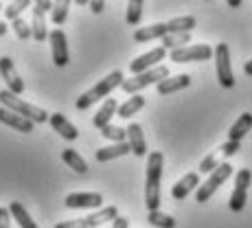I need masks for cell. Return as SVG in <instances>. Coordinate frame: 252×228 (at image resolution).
<instances>
[{"label": "cell", "instance_id": "f6af8a7d", "mask_svg": "<svg viewBox=\"0 0 252 228\" xmlns=\"http://www.w3.org/2000/svg\"><path fill=\"white\" fill-rule=\"evenodd\" d=\"M75 2H77V4H79V7H84V4H88V2H90V0H75Z\"/></svg>", "mask_w": 252, "mask_h": 228}, {"label": "cell", "instance_id": "8d00e7d4", "mask_svg": "<svg viewBox=\"0 0 252 228\" xmlns=\"http://www.w3.org/2000/svg\"><path fill=\"white\" fill-rule=\"evenodd\" d=\"M239 149H241V143H239V140H226V143L220 147V152L224 154L226 158H228V156H235Z\"/></svg>", "mask_w": 252, "mask_h": 228}, {"label": "cell", "instance_id": "9c48e42d", "mask_svg": "<svg viewBox=\"0 0 252 228\" xmlns=\"http://www.w3.org/2000/svg\"><path fill=\"white\" fill-rule=\"evenodd\" d=\"M48 40H51L53 64H55L57 68H64V66H68L70 55H68V40H66V33L62 31V29H53L51 35H48Z\"/></svg>", "mask_w": 252, "mask_h": 228}, {"label": "cell", "instance_id": "f546056e", "mask_svg": "<svg viewBox=\"0 0 252 228\" xmlns=\"http://www.w3.org/2000/svg\"><path fill=\"white\" fill-rule=\"evenodd\" d=\"M147 222L156 228H176V220L167 213H160V211H149L147 213Z\"/></svg>", "mask_w": 252, "mask_h": 228}, {"label": "cell", "instance_id": "ffe728a7", "mask_svg": "<svg viewBox=\"0 0 252 228\" xmlns=\"http://www.w3.org/2000/svg\"><path fill=\"white\" fill-rule=\"evenodd\" d=\"M31 33H33V40L35 42H44L51 33H48V27H46V13L42 9H33L31 13Z\"/></svg>", "mask_w": 252, "mask_h": 228}, {"label": "cell", "instance_id": "4dcf8cb0", "mask_svg": "<svg viewBox=\"0 0 252 228\" xmlns=\"http://www.w3.org/2000/svg\"><path fill=\"white\" fill-rule=\"evenodd\" d=\"M143 2L145 0H129L127 2V13H125V22L129 27H136L143 18Z\"/></svg>", "mask_w": 252, "mask_h": 228}, {"label": "cell", "instance_id": "e0dca14e", "mask_svg": "<svg viewBox=\"0 0 252 228\" xmlns=\"http://www.w3.org/2000/svg\"><path fill=\"white\" fill-rule=\"evenodd\" d=\"M197 187H200V173L191 171V173H187V176H184L178 184H173L171 197L173 200H184V197H187L189 193H191L193 189H197Z\"/></svg>", "mask_w": 252, "mask_h": 228}, {"label": "cell", "instance_id": "f35d334b", "mask_svg": "<svg viewBox=\"0 0 252 228\" xmlns=\"http://www.w3.org/2000/svg\"><path fill=\"white\" fill-rule=\"evenodd\" d=\"M31 2H35V7H37V9H42L44 13L53 9V0H31Z\"/></svg>", "mask_w": 252, "mask_h": 228}, {"label": "cell", "instance_id": "d6986e66", "mask_svg": "<svg viewBox=\"0 0 252 228\" xmlns=\"http://www.w3.org/2000/svg\"><path fill=\"white\" fill-rule=\"evenodd\" d=\"M191 86V77L189 75H176V77H167V79H162L160 84L156 86L158 95H171V92H178V90H184Z\"/></svg>", "mask_w": 252, "mask_h": 228}, {"label": "cell", "instance_id": "8fae6325", "mask_svg": "<svg viewBox=\"0 0 252 228\" xmlns=\"http://www.w3.org/2000/svg\"><path fill=\"white\" fill-rule=\"evenodd\" d=\"M0 77L7 84V90H11L13 95H22L24 92V81L20 77V72L16 70L11 57H0Z\"/></svg>", "mask_w": 252, "mask_h": 228}, {"label": "cell", "instance_id": "5bb4252c", "mask_svg": "<svg viewBox=\"0 0 252 228\" xmlns=\"http://www.w3.org/2000/svg\"><path fill=\"white\" fill-rule=\"evenodd\" d=\"M48 123H51V128L55 130L62 138H66V140H77L79 138V130H77L62 112H53L51 119H48Z\"/></svg>", "mask_w": 252, "mask_h": 228}, {"label": "cell", "instance_id": "74e56055", "mask_svg": "<svg viewBox=\"0 0 252 228\" xmlns=\"http://www.w3.org/2000/svg\"><path fill=\"white\" fill-rule=\"evenodd\" d=\"M9 217H11L9 208L0 206V228H11V226H9Z\"/></svg>", "mask_w": 252, "mask_h": 228}, {"label": "cell", "instance_id": "bcb514c9", "mask_svg": "<svg viewBox=\"0 0 252 228\" xmlns=\"http://www.w3.org/2000/svg\"><path fill=\"white\" fill-rule=\"evenodd\" d=\"M0 11H2V7H0Z\"/></svg>", "mask_w": 252, "mask_h": 228}, {"label": "cell", "instance_id": "7bdbcfd3", "mask_svg": "<svg viewBox=\"0 0 252 228\" xmlns=\"http://www.w3.org/2000/svg\"><path fill=\"white\" fill-rule=\"evenodd\" d=\"M244 72H246L248 77H252V60H250V62H246V64H244Z\"/></svg>", "mask_w": 252, "mask_h": 228}, {"label": "cell", "instance_id": "484cf974", "mask_svg": "<svg viewBox=\"0 0 252 228\" xmlns=\"http://www.w3.org/2000/svg\"><path fill=\"white\" fill-rule=\"evenodd\" d=\"M62 160H64L72 171H77V173H86V171H88V163H86V160L81 158L75 149H64V152H62Z\"/></svg>", "mask_w": 252, "mask_h": 228}, {"label": "cell", "instance_id": "d590c367", "mask_svg": "<svg viewBox=\"0 0 252 228\" xmlns=\"http://www.w3.org/2000/svg\"><path fill=\"white\" fill-rule=\"evenodd\" d=\"M252 182V171L250 169H241L235 178V187H241V189H248Z\"/></svg>", "mask_w": 252, "mask_h": 228}, {"label": "cell", "instance_id": "277c9868", "mask_svg": "<svg viewBox=\"0 0 252 228\" xmlns=\"http://www.w3.org/2000/svg\"><path fill=\"white\" fill-rule=\"evenodd\" d=\"M167 77H169V68L158 64L156 68L145 70V72H140V75H132V79H125L123 84H121V88L127 92V95H138L143 88H147V86H152V84L158 86L162 79H167Z\"/></svg>", "mask_w": 252, "mask_h": 228}, {"label": "cell", "instance_id": "e575fe53", "mask_svg": "<svg viewBox=\"0 0 252 228\" xmlns=\"http://www.w3.org/2000/svg\"><path fill=\"white\" fill-rule=\"evenodd\" d=\"M220 158H217V154H208L206 158H202L200 163V173H213L217 167H220Z\"/></svg>", "mask_w": 252, "mask_h": 228}, {"label": "cell", "instance_id": "7402d4cb", "mask_svg": "<svg viewBox=\"0 0 252 228\" xmlns=\"http://www.w3.org/2000/svg\"><path fill=\"white\" fill-rule=\"evenodd\" d=\"M250 130H252V114L244 112L235 123H232V128L228 130V140H239L241 143V138H244Z\"/></svg>", "mask_w": 252, "mask_h": 228}, {"label": "cell", "instance_id": "f1b7e54d", "mask_svg": "<svg viewBox=\"0 0 252 228\" xmlns=\"http://www.w3.org/2000/svg\"><path fill=\"white\" fill-rule=\"evenodd\" d=\"M246 202H248V189L235 187V191L230 193V200H228L230 211L232 213H241L246 208Z\"/></svg>", "mask_w": 252, "mask_h": 228}, {"label": "cell", "instance_id": "5b68a950", "mask_svg": "<svg viewBox=\"0 0 252 228\" xmlns=\"http://www.w3.org/2000/svg\"><path fill=\"white\" fill-rule=\"evenodd\" d=\"M232 176V164L230 163H221L220 167L215 169L213 173H208V180L204 184H200L195 191V202H200V204H204L213 197V193L217 191V189L221 187L228 178Z\"/></svg>", "mask_w": 252, "mask_h": 228}, {"label": "cell", "instance_id": "1f68e13d", "mask_svg": "<svg viewBox=\"0 0 252 228\" xmlns=\"http://www.w3.org/2000/svg\"><path fill=\"white\" fill-rule=\"evenodd\" d=\"M29 4H31V0H11V2H9V7L2 9L4 18H7V20H11V22L18 20V18H20L22 13L29 9Z\"/></svg>", "mask_w": 252, "mask_h": 228}, {"label": "cell", "instance_id": "603a6c76", "mask_svg": "<svg viewBox=\"0 0 252 228\" xmlns=\"http://www.w3.org/2000/svg\"><path fill=\"white\" fill-rule=\"evenodd\" d=\"M9 213H11V217L18 222L20 228H40L33 222V217L29 215V211L24 208L22 202H11V204H9Z\"/></svg>", "mask_w": 252, "mask_h": 228}, {"label": "cell", "instance_id": "4316f807", "mask_svg": "<svg viewBox=\"0 0 252 228\" xmlns=\"http://www.w3.org/2000/svg\"><path fill=\"white\" fill-rule=\"evenodd\" d=\"M191 44V33H167L162 37V48L167 51H176V48H182Z\"/></svg>", "mask_w": 252, "mask_h": 228}, {"label": "cell", "instance_id": "7a4b0ae2", "mask_svg": "<svg viewBox=\"0 0 252 228\" xmlns=\"http://www.w3.org/2000/svg\"><path fill=\"white\" fill-rule=\"evenodd\" d=\"M125 81V77H123V72L121 70H114V72H110L105 79H99V84L96 86H92V88L88 92H84V95L77 99V110H88L92 108V105L96 103L99 99H103V97H108L110 92H112L116 86H121Z\"/></svg>", "mask_w": 252, "mask_h": 228}, {"label": "cell", "instance_id": "ee69618b", "mask_svg": "<svg viewBox=\"0 0 252 228\" xmlns=\"http://www.w3.org/2000/svg\"><path fill=\"white\" fill-rule=\"evenodd\" d=\"M7 29H9V27H7V24H4V22H0V37H2V35H4V33H7Z\"/></svg>", "mask_w": 252, "mask_h": 228}, {"label": "cell", "instance_id": "cb8c5ba5", "mask_svg": "<svg viewBox=\"0 0 252 228\" xmlns=\"http://www.w3.org/2000/svg\"><path fill=\"white\" fill-rule=\"evenodd\" d=\"M143 108H145V97L143 95H134V97H129L125 103L119 105V116L121 119H132V116L136 114L138 110H143Z\"/></svg>", "mask_w": 252, "mask_h": 228}, {"label": "cell", "instance_id": "ac0fdd59", "mask_svg": "<svg viewBox=\"0 0 252 228\" xmlns=\"http://www.w3.org/2000/svg\"><path fill=\"white\" fill-rule=\"evenodd\" d=\"M119 112V103H116V99H105L103 105L99 108V112L94 114V119H92V125H94L96 130H103L105 125H110V121H112V116Z\"/></svg>", "mask_w": 252, "mask_h": 228}, {"label": "cell", "instance_id": "ab89813d", "mask_svg": "<svg viewBox=\"0 0 252 228\" xmlns=\"http://www.w3.org/2000/svg\"><path fill=\"white\" fill-rule=\"evenodd\" d=\"M90 9H92V13H101L105 9V0H90Z\"/></svg>", "mask_w": 252, "mask_h": 228}, {"label": "cell", "instance_id": "52a82bcc", "mask_svg": "<svg viewBox=\"0 0 252 228\" xmlns=\"http://www.w3.org/2000/svg\"><path fill=\"white\" fill-rule=\"evenodd\" d=\"M215 70H217V81L221 88H232L235 86V75H232V66H230V51L228 44H217L215 46Z\"/></svg>", "mask_w": 252, "mask_h": 228}, {"label": "cell", "instance_id": "ba28073f", "mask_svg": "<svg viewBox=\"0 0 252 228\" xmlns=\"http://www.w3.org/2000/svg\"><path fill=\"white\" fill-rule=\"evenodd\" d=\"M213 48L208 44H191V46H182L171 51V62L176 64H187V62H206L213 57Z\"/></svg>", "mask_w": 252, "mask_h": 228}, {"label": "cell", "instance_id": "8992f818", "mask_svg": "<svg viewBox=\"0 0 252 228\" xmlns=\"http://www.w3.org/2000/svg\"><path fill=\"white\" fill-rule=\"evenodd\" d=\"M119 217L116 206H103L101 211L92 213L88 217H81V220H68V222H60L55 224V228H99L108 222H114Z\"/></svg>", "mask_w": 252, "mask_h": 228}, {"label": "cell", "instance_id": "836d02e7", "mask_svg": "<svg viewBox=\"0 0 252 228\" xmlns=\"http://www.w3.org/2000/svg\"><path fill=\"white\" fill-rule=\"evenodd\" d=\"M11 29L16 31V35L20 37V40H29V37H33V33H31V24H29L27 20H22V18L13 20V22H11Z\"/></svg>", "mask_w": 252, "mask_h": 228}, {"label": "cell", "instance_id": "2e32d148", "mask_svg": "<svg viewBox=\"0 0 252 228\" xmlns=\"http://www.w3.org/2000/svg\"><path fill=\"white\" fill-rule=\"evenodd\" d=\"M127 145L136 156L143 158L147 154V140H145V134H143V128L138 123H129L127 128Z\"/></svg>", "mask_w": 252, "mask_h": 228}, {"label": "cell", "instance_id": "6da1fadb", "mask_svg": "<svg viewBox=\"0 0 252 228\" xmlns=\"http://www.w3.org/2000/svg\"><path fill=\"white\" fill-rule=\"evenodd\" d=\"M162 152H152L145 171V204L147 211H160V180H162Z\"/></svg>", "mask_w": 252, "mask_h": 228}, {"label": "cell", "instance_id": "60d3db41", "mask_svg": "<svg viewBox=\"0 0 252 228\" xmlns=\"http://www.w3.org/2000/svg\"><path fill=\"white\" fill-rule=\"evenodd\" d=\"M112 228H129V220L127 217H116V220L112 222Z\"/></svg>", "mask_w": 252, "mask_h": 228}, {"label": "cell", "instance_id": "d6a6232c", "mask_svg": "<svg viewBox=\"0 0 252 228\" xmlns=\"http://www.w3.org/2000/svg\"><path fill=\"white\" fill-rule=\"evenodd\" d=\"M101 136L108 138V140H114V143H127V130L116 128V125L110 123L101 130Z\"/></svg>", "mask_w": 252, "mask_h": 228}, {"label": "cell", "instance_id": "83f0119b", "mask_svg": "<svg viewBox=\"0 0 252 228\" xmlns=\"http://www.w3.org/2000/svg\"><path fill=\"white\" fill-rule=\"evenodd\" d=\"M70 2L72 0H53V9H51V20L53 24L62 27L68 18V9H70Z\"/></svg>", "mask_w": 252, "mask_h": 228}, {"label": "cell", "instance_id": "30bf717a", "mask_svg": "<svg viewBox=\"0 0 252 228\" xmlns=\"http://www.w3.org/2000/svg\"><path fill=\"white\" fill-rule=\"evenodd\" d=\"M164 57H167V48L156 46L149 53H145V55H140V57H136V60L129 62V70H132V75H140V72H145V70L156 68L158 62H162Z\"/></svg>", "mask_w": 252, "mask_h": 228}, {"label": "cell", "instance_id": "44dd1931", "mask_svg": "<svg viewBox=\"0 0 252 228\" xmlns=\"http://www.w3.org/2000/svg\"><path fill=\"white\" fill-rule=\"evenodd\" d=\"M132 152L127 143H114V145H108V147H99L96 152V160L99 163H110L114 158H121V156H127Z\"/></svg>", "mask_w": 252, "mask_h": 228}, {"label": "cell", "instance_id": "9a60e30c", "mask_svg": "<svg viewBox=\"0 0 252 228\" xmlns=\"http://www.w3.org/2000/svg\"><path fill=\"white\" fill-rule=\"evenodd\" d=\"M167 33H169L167 22H156V24H149V27L136 29V31H134V42H136V44H143V42L162 40Z\"/></svg>", "mask_w": 252, "mask_h": 228}, {"label": "cell", "instance_id": "7c38bea8", "mask_svg": "<svg viewBox=\"0 0 252 228\" xmlns=\"http://www.w3.org/2000/svg\"><path fill=\"white\" fill-rule=\"evenodd\" d=\"M68 208H99L103 204L101 193H68L64 200Z\"/></svg>", "mask_w": 252, "mask_h": 228}, {"label": "cell", "instance_id": "4fadbf2b", "mask_svg": "<svg viewBox=\"0 0 252 228\" xmlns=\"http://www.w3.org/2000/svg\"><path fill=\"white\" fill-rule=\"evenodd\" d=\"M0 123H4L7 128L18 130V132H22V134H31L33 132V125H35L33 121L24 119V116L11 112V110L2 108V105H0Z\"/></svg>", "mask_w": 252, "mask_h": 228}, {"label": "cell", "instance_id": "3957f363", "mask_svg": "<svg viewBox=\"0 0 252 228\" xmlns=\"http://www.w3.org/2000/svg\"><path fill=\"white\" fill-rule=\"evenodd\" d=\"M0 105L7 110H11V112L24 116V119L33 121V123H46L51 116L46 114V110L37 108V105H31L27 103V101H22L18 95H13L11 90H0Z\"/></svg>", "mask_w": 252, "mask_h": 228}, {"label": "cell", "instance_id": "d4e9b609", "mask_svg": "<svg viewBox=\"0 0 252 228\" xmlns=\"http://www.w3.org/2000/svg\"><path fill=\"white\" fill-rule=\"evenodd\" d=\"M197 20L193 16H180V18H173V20L167 22L169 33H191L195 29Z\"/></svg>", "mask_w": 252, "mask_h": 228}, {"label": "cell", "instance_id": "b9f144b4", "mask_svg": "<svg viewBox=\"0 0 252 228\" xmlns=\"http://www.w3.org/2000/svg\"><path fill=\"white\" fill-rule=\"evenodd\" d=\"M228 2V7H232V9H239L241 4H244V0H226Z\"/></svg>", "mask_w": 252, "mask_h": 228}]
</instances>
